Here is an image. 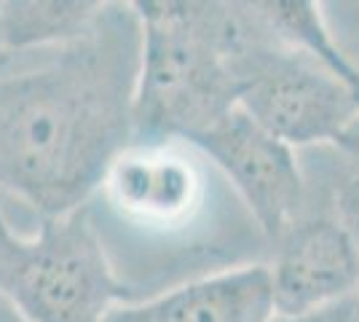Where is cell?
I'll return each mask as SVG.
<instances>
[{
    "label": "cell",
    "instance_id": "cell-1",
    "mask_svg": "<svg viewBox=\"0 0 359 322\" xmlns=\"http://www.w3.org/2000/svg\"><path fill=\"white\" fill-rule=\"evenodd\" d=\"M140 43L135 3H105L86 38L0 62V194L41 217L89 204L135 142Z\"/></svg>",
    "mask_w": 359,
    "mask_h": 322
},
{
    "label": "cell",
    "instance_id": "cell-2",
    "mask_svg": "<svg viewBox=\"0 0 359 322\" xmlns=\"http://www.w3.org/2000/svg\"><path fill=\"white\" fill-rule=\"evenodd\" d=\"M148 293L123 282L107 258L91 207L41 217L35 234L11 226L0 194V304L22 322H105Z\"/></svg>",
    "mask_w": 359,
    "mask_h": 322
},
{
    "label": "cell",
    "instance_id": "cell-3",
    "mask_svg": "<svg viewBox=\"0 0 359 322\" xmlns=\"http://www.w3.org/2000/svg\"><path fill=\"white\" fill-rule=\"evenodd\" d=\"M142 22L135 142L191 145L239 107V81L198 27L191 0H137Z\"/></svg>",
    "mask_w": 359,
    "mask_h": 322
},
{
    "label": "cell",
    "instance_id": "cell-4",
    "mask_svg": "<svg viewBox=\"0 0 359 322\" xmlns=\"http://www.w3.org/2000/svg\"><path fill=\"white\" fill-rule=\"evenodd\" d=\"M239 110L290 148L335 145L359 113V92L282 41L233 67Z\"/></svg>",
    "mask_w": 359,
    "mask_h": 322
},
{
    "label": "cell",
    "instance_id": "cell-5",
    "mask_svg": "<svg viewBox=\"0 0 359 322\" xmlns=\"http://www.w3.org/2000/svg\"><path fill=\"white\" fill-rule=\"evenodd\" d=\"M236 191L271 245L306 213L309 188L295 148L269 135L239 107L191 142Z\"/></svg>",
    "mask_w": 359,
    "mask_h": 322
},
{
    "label": "cell",
    "instance_id": "cell-6",
    "mask_svg": "<svg viewBox=\"0 0 359 322\" xmlns=\"http://www.w3.org/2000/svg\"><path fill=\"white\" fill-rule=\"evenodd\" d=\"M276 317H309L359 295V247L335 213H303L273 242L269 263Z\"/></svg>",
    "mask_w": 359,
    "mask_h": 322
},
{
    "label": "cell",
    "instance_id": "cell-7",
    "mask_svg": "<svg viewBox=\"0 0 359 322\" xmlns=\"http://www.w3.org/2000/svg\"><path fill=\"white\" fill-rule=\"evenodd\" d=\"M198 151L182 142L142 145L132 142L110 164L100 191L107 201L142 223L175 226L198 210L204 177Z\"/></svg>",
    "mask_w": 359,
    "mask_h": 322
},
{
    "label": "cell",
    "instance_id": "cell-8",
    "mask_svg": "<svg viewBox=\"0 0 359 322\" xmlns=\"http://www.w3.org/2000/svg\"><path fill=\"white\" fill-rule=\"evenodd\" d=\"M273 317L269 266L250 263L118 307L105 322H271Z\"/></svg>",
    "mask_w": 359,
    "mask_h": 322
},
{
    "label": "cell",
    "instance_id": "cell-9",
    "mask_svg": "<svg viewBox=\"0 0 359 322\" xmlns=\"http://www.w3.org/2000/svg\"><path fill=\"white\" fill-rule=\"evenodd\" d=\"M105 0H0V60L32 57L86 38Z\"/></svg>",
    "mask_w": 359,
    "mask_h": 322
},
{
    "label": "cell",
    "instance_id": "cell-10",
    "mask_svg": "<svg viewBox=\"0 0 359 322\" xmlns=\"http://www.w3.org/2000/svg\"><path fill=\"white\" fill-rule=\"evenodd\" d=\"M255 3L287 48L319 62L335 78H341L346 86L359 92V65L338 46L335 35L330 32L322 3L316 0H255Z\"/></svg>",
    "mask_w": 359,
    "mask_h": 322
},
{
    "label": "cell",
    "instance_id": "cell-11",
    "mask_svg": "<svg viewBox=\"0 0 359 322\" xmlns=\"http://www.w3.org/2000/svg\"><path fill=\"white\" fill-rule=\"evenodd\" d=\"M335 213L341 215V220L348 226V231H351V236H354V242L359 247V183L354 177H348V183L338 188V194H335Z\"/></svg>",
    "mask_w": 359,
    "mask_h": 322
},
{
    "label": "cell",
    "instance_id": "cell-12",
    "mask_svg": "<svg viewBox=\"0 0 359 322\" xmlns=\"http://www.w3.org/2000/svg\"><path fill=\"white\" fill-rule=\"evenodd\" d=\"M332 148L344 156L351 177L359 183V113L354 116V121L346 126V132L338 137V142H335Z\"/></svg>",
    "mask_w": 359,
    "mask_h": 322
},
{
    "label": "cell",
    "instance_id": "cell-13",
    "mask_svg": "<svg viewBox=\"0 0 359 322\" xmlns=\"http://www.w3.org/2000/svg\"><path fill=\"white\" fill-rule=\"evenodd\" d=\"M354 304H357V298L344 301V304H338L332 309H325V311L309 314V317H273L271 322H348L351 314H354Z\"/></svg>",
    "mask_w": 359,
    "mask_h": 322
},
{
    "label": "cell",
    "instance_id": "cell-14",
    "mask_svg": "<svg viewBox=\"0 0 359 322\" xmlns=\"http://www.w3.org/2000/svg\"><path fill=\"white\" fill-rule=\"evenodd\" d=\"M0 322H22V320H19V317H14L8 309L0 304Z\"/></svg>",
    "mask_w": 359,
    "mask_h": 322
},
{
    "label": "cell",
    "instance_id": "cell-15",
    "mask_svg": "<svg viewBox=\"0 0 359 322\" xmlns=\"http://www.w3.org/2000/svg\"><path fill=\"white\" fill-rule=\"evenodd\" d=\"M351 322H359V295H357V304H354V314H351Z\"/></svg>",
    "mask_w": 359,
    "mask_h": 322
}]
</instances>
